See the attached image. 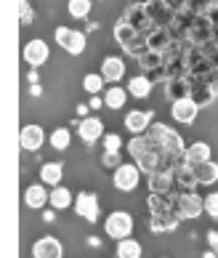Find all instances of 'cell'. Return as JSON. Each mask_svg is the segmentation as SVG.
<instances>
[{"label": "cell", "instance_id": "1", "mask_svg": "<svg viewBox=\"0 0 218 258\" xmlns=\"http://www.w3.org/2000/svg\"><path fill=\"white\" fill-rule=\"evenodd\" d=\"M147 136L152 139V141H157L160 147H163V152H165V157H168V162L173 160V157H181L184 160V152H186V147H184V141H181V136L170 128V125H163V122H155L149 131H147Z\"/></svg>", "mask_w": 218, "mask_h": 258}, {"label": "cell", "instance_id": "2", "mask_svg": "<svg viewBox=\"0 0 218 258\" xmlns=\"http://www.w3.org/2000/svg\"><path fill=\"white\" fill-rule=\"evenodd\" d=\"M104 232L107 237L112 240H128L130 234H133V216L128 213V210H112V213L104 218Z\"/></svg>", "mask_w": 218, "mask_h": 258}, {"label": "cell", "instance_id": "3", "mask_svg": "<svg viewBox=\"0 0 218 258\" xmlns=\"http://www.w3.org/2000/svg\"><path fill=\"white\" fill-rule=\"evenodd\" d=\"M205 213V197H200L192 189H186L176 197V218H200Z\"/></svg>", "mask_w": 218, "mask_h": 258}, {"label": "cell", "instance_id": "4", "mask_svg": "<svg viewBox=\"0 0 218 258\" xmlns=\"http://www.w3.org/2000/svg\"><path fill=\"white\" fill-rule=\"evenodd\" d=\"M138 181H141V168L136 162H122L120 168H115V173H112V184L120 192H133L138 186Z\"/></svg>", "mask_w": 218, "mask_h": 258}, {"label": "cell", "instance_id": "5", "mask_svg": "<svg viewBox=\"0 0 218 258\" xmlns=\"http://www.w3.org/2000/svg\"><path fill=\"white\" fill-rule=\"evenodd\" d=\"M122 125H125V131L130 136H144L155 125V114H152V109H130L122 117Z\"/></svg>", "mask_w": 218, "mask_h": 258}, {"label": "cell", "instance_id": "6", "mask_svg": "<svg viewBox=\"0 0 218 258\" xmlns=\"http://www.w3.org/2000/svg\"><path fill=\"white\" fill-rule=\"evenodd\" d=\"M56 43L61 45L67 53L72 56H80L85 51V35L80 30H72V27H56Z\"/></svg>", "mask_w": 218, "mask_h": 258}, {"label": "cell", "instance_id": "7", "mask_svg": "<svg viewBox=\"0 0 218 258\" xmlns=\"http://www.w3.org/2000/svg\"><path fill=\"white\" fill-rule=\"evenodd\" d=\"M197 112H200V104H197L192 96L173 99V104H170V114H173V120H176V122H184V125L194 122Z\"/></svg>", "mask_w": 218, "mask_h": 258}, {"label": "cell", "instance_id": "8", "mask_svg": "<svg viewBox=\"0 0 218 258\" xmlns=\"http://www.w3.org/2000/svg\"><path fill=\"white\" fill-rule=\"evenodd\" d=\"M75 213L80 218H85L88 224L99 221V197L93 192H80L75 197Z\"/></svg>", "mask_w": 218, "mask_h": 258}, {"label": "cell", "instance_id": "9", "mask_svg": "<svg viewBox=\"0 0 218 258\" xmlns=\"http://www.w3.org/2000/svg\"><path fill=\"white\" fill-rule=\"evenodd\" d=\"M32 258H64V245L59 237L45 234L32 245Z\"/></svg>", "mask_w": 218, "mask_h": 258}, {"label": "cell", "instance_id": "10", "mask_svg": "<svg viewBox=\"0 0 218 258\" xmlns=\"http://www.w3.org/2000/svg\"><path fill=\"white\" fill-rule=\"evenodd\" d=\"M22 56H24V61L30 67H43L45 61H48V56H51V48H48V43H45V40L37 37V40H30L24 45Z\"/></svg>", "mask_w": 218, "mask_h": 258}, {"label": "cell", "instance_id": "11", "mask_svg": "<svg viewBox=\"0 0 218 258\" xmlns=\"http://www.w3.org/2000/svg\"><path fill=\"white\" fill-rule=\"evenodd\" d=\"M45 144V131L40 125H24L19 131V147L24 152H37Z\"/></svg>", "mask_w": 218, "mask_h": 258}, {"label": "cell", "instance_id": "12", "mask_svg": "<svg viewBox=\"0 0 218 258\" xmlns=\"http://www.w3.org/2000/svg\"><path fill=\"white\" fill-rule=\"evenodd\" d=\"M125 61H122V56H107V59L101 61V78L112 83V85H117L122 78H125Z\"/></svg>", "mask_w": 218, "mask_h": 258}, {"label": "cell", "instance_id": "13", "mask_svg": "<svg viewBox=\"0 0 218 258\" xmlns=\"http://www.w3.org/2000/svg\"><path fill=\"white\" fill-rule=\"evenodd\" d=\"M78 133H80V139L85 141V144H96L99 139L107 136V133H104V120L101 117H83Z\"/></svg>", "mask_w": 218, "mask_h": 258}, {"label": "cell", "instance_id": "14", "mask_svg": "<svg viewBox=\"0 0 218 258\" xmlns=\"http://www.w3.org/2000/svg\"><path fill=\"white\" fill-rule=\"evenodd\" d=\"M51 203V192L45 186L40 184H32V186H27L24 189V205L27 208H32V210H40Z\"/></svg>", "mask_w": 218, "mask_h": 258}, {"label": "cell", "instance_id": "15", "mask_svg": "<svg viewBox=\"0 0 218 258\" xmlns=\"http://www.w3.org/2000/svg\"><path fill=\"white\" fill-rule=\"evenodd\" d=\"M207 160H210V144H205V141H194V144H189L186 152H184V162L189 168L202 165Z\"/></svg>", "mask_w": 218, "mask_h": 258}, {"label": "cell", "instance_id": "16", "mask_svg": "<svg viewBox=\"0 0 218 258\" xmlns=\"http://www.w3.org/2000/svg\"><path fill=\"white\" fill-rule=\"evenodd\" d=\"M173 168H163V170H157V173H152L149 176V189L155 195H168L170 192V186H173Z\"/></svg>", "mask_w": 218, "mask_h": 258}, {"label": "cell", "instance_id": "17", "mask_svg": "<svg viewBox=\"0 0 218 258\" xmlns=\"http://www.w3.org/2000/svg\"><path fill=\"white\" fill-rule=\"evenodd\" d=\"M141 35H144V32H138L136 27L128 22V19H120V22L115 24V40H117V43H122L125 48H130V45H133Z\"/></svg>", "mask_w": 218, "mask_h": 258}, {"label": "cell", "instance_id": "18", "mask_svg": "<svg viewBox=\"0 0 218 258\" xmlns=\"http://www.w3.org/2000/svg\"><path fill=\"white\" fill-rule=\"evenodd\" d=\"M192 176H194L197 184H215L218 181V162L207 160V162H202V165H194Z\"/></svg>", "mask_w": 218, "mask_h": 258}, {"label": "cell", "instance_id": "19", "mask_svg": "<svg viewBox=\"0 0 218 258\" xmlns=\"http://www.w3.org/2000/svg\"><path fill=\"white\" fill-rule=\"evenodd\" d=\"M128 88H117V85H112V88H107L104 91V107L107 109H122L125 107V101H128Z\"/></svg>", "mask_w": 218, "mask_h": 258}, {"label": "cell", "instance_id": "20", "mask_svg": "<svg viewBox=\"0 0 218 258\" xmlns=\"http://www.w3.org/2000/svg\"><path fill=\"white\" fill-rule=\"evenodd\" d=\"M128 93L133 99H147L152 93V80L147 78V75H136V78L128 80Z\"/></svg>", "mask_w": 218, "mask_h": 258}, {"label": "cell", "instance_id": "21", "mask_svg": "<svg viewBox=\"0 0 218 258\" xmlns=\"http://www.w3.org/2000/svg\"><path fill=\"white\" fill-rule=\"evenodd\" d=\"M69 205H75V197H72V192L67 186H53L51 189V208L53 210H67Z\"/></svg>", "mask_w": 218, "mask_h": 258}, {"label": "cell", "instance_id": "22", "mask_svg": "<svg viewBox=\"0 0 218 258\" xmlns=\"http://www.w3.org/2000/svg\"><path fill=\"white\" fill-rule=\"evenodd\" d=\"M61 176H64V165H61V162H45V165L40 168V178H43V184L59 186Z\"/></svg>", "mask_w": 218, "mask_h": 258}, {"label": "cell", "instance_id": "23", "mask_svg": "<svg viewBox=\"0 0 218 258\" xmlns=\"http://www.w3.org/2000/svg\"><path fill=\"white\" fill-rule=\"evenodd\" d=\"M48 144H51L56 152L69 149V144H72V133H69V128H56V131H51Z\"/></svg>", "mask_w": 218, "mask_h": 258}, {"label": "cell", "instance_id": "24", "mask_svg": "<svg viewBox=\"0 0 218 258\" xmlns=\"http://www.w3.org/2000/svg\"><path fill=\"white\" fill-rule=\"evenodd\" d=\"M141 242L128 237V240H120L117 242V258H141Z\"/></svg>", "mask_w": 218, "mask_h": 258}, {"label": "cell", "instance_id": "25", "mask_svg": "<svg viewBox=\"0 0 218 258\" xmlns=\"http://www.w3.org/2000/svg\"><path fill=\"white\" fill-rule=\"evenodd\" d=\"M104 85H107V80L101 78V72H88V75H85V78H83V88L88 91L91 96H99Z\"/></svg>", "mask_w": 218, "mask_h": 258}, {"label": "cell", "instance_id": "26", "mask_svg": "<svg viewBox=\"0 0 218 258\" xmlns=\"http://www.w3.org/2000/svg\"><path fill=\"white\" fill-rule=\"evenodd\" d=\"M91 6H93L91 0H69V3H67V11H69L72 19H88Z\"/></svg>", "mask_w": 218, "mask_h": 258}, {"label": "cell", "instance_id": "27", "mask_svg": "<svg viewBox=\"0 0 218 258\" xmlns=\"http://www.w3.org/2000/svg\"><path fill=\"white\" fill-rule=\"evenodd\" d=\"M138 61H141V67H144L147 72L160 70V67H163V53H157V51H144V53L138 56Z\"/></svg>", "mask_w": 218, "mask_h": 258}, {"label": "cell", "instance_id": "28", "mask_svg": "<svg viewBox=\"0 0 218 258\" xmlns=\"http://www.w3.org/2000/svg\"><path fill=\"white\" fill-rule=\"evenodd\" d=\"M147 40H149V51L163 53V51H165V45H168V32H165V30H157L155 35H149Z\"/></svg>", "mask_w": 218, "mask_h": 258}, {"label": "cell", "instance_id": "29", "mask_svg": "<svg viewBox=\"0 0 218 258\" xmlns=\"http://www.w3.org/2000/svg\"><path fill=\"white\" fill-rule=\"evenodd\" d=\"M101 144H104V152H115V155H120V149H122V139L117 136V133H107V136L101 139Z\"/></svg>", "mask_w": 218, "mask_h": 258}, {"label": "cell", "instance_id": "30", "mask_svg": "<svg viewBox=\"0 0 218 258\" xmlns=\"http://www.w3.org/2000/svg\"><path fill=\"white\" fill-rule=\"evenodd\" d=\"M205 213L210 218H218V189L205 197Z\"/></svg>", "mask_w": 218, "mask_h": 258}, {"label": "cell", "instance_id": "31", "mask_svg": "<svg viewBox=\"0 0 218 258\" xmlns=\"http://www.w3.org/2000/svg\"><path fill=\"white\" fill-rule=\"evenodd\" d=\"M19 11H22V27H30V24H32V19H35L30 0H22V3H19Z\"/></svg>", "mask_w": 218, "mask_h": 258}, {"label": "cell", "instance_id": "32", "mask_svg": "<svg viewBox=\"0 0 218 258\" xmlns=\"http://www.w3.org/2000/svg\"><path fill=\"white\" fill-rule=\"evenodd\" d=\"M101 162H104L107 168H120V165H122V162H120V155H115V152H104Z\"/></svg>", "mask_w": 218, "mask_h": 258}, {"label": "cell", "instance_id": "33", "mask_svg": "<svg viewBox=\"0 0 218 258\" xmlns=\"http://www.w3.org/2000/svg\"><path fill=\"white\" fill-rule=\"evenodd\" d=\"M207 245H210V250H218V232H215V229L207 232Z\"/></svg>", "mask_w": 218, "mask_h": 258}, {"label": "cell", "instance_id": "34", "mask_svg": "<svg viewBox=\"0 0 218 258\" xmlns=\"http://www.w3.org/2000/svg\"><path fill=\"white\" fill-rule=\"evenodd\" d=\"M101 104H104V99H99V96H93V99H91V107H93V109H99Z\"/></svg>", "mask_w": 218, "mask_h": 258}, {"label": "cell", "instance_id": "35", "mask_svg": "<svg viewBox=\"0 0 218 258\" xmlns=\"http://www.w3.org/2000/svg\"><path fill=\"white\" fill-rule=\"evenodd\" d=\"M202 258H218V253H215V250H205Z\"/></svg>", "mask_w": 218, "mask_h": 258}, {"label": "cell", "instance_id": "36", "mask_svg": "<svg viewBox=\"0 0 218 258\" xmlns=\"http://www.w3.org/2000/svg\"><path fill=\"white\" fill-rule=\"evenodd\" d=\"M163 258H170V255H163Z\"/></svg>", "mask_w": 218, "mask_h": 258}, {"label": "cell", "instance_id": "37", "mask_svg": "<svg viewBox=\"0 0 218 258\" xmlns=\"http://www.w3.org/2000/svg\"><path fill=\"white\" fill-rule=\"evenodd\" d=\"M215 253H218V250H215Z\"/></svg>", "mask_w": 218, "mask_h": 258}]
</instances>
